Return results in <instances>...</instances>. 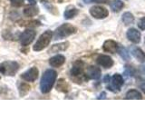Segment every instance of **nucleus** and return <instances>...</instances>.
Masks as SVG:
<instances>
[{
    "label": "nucleus",
    "mask_w": 145,
    "mask_h": 136,
    "mask_svg": "<svg viewBox=\"0 0 145 136\" xmlns=\"http://www.w3.org/2000/svg\"><path fill=\"white\" fill-rule=\"evenodd\" d=\"M57 73L54 69H47L41 78L40 82V91L43 94H48L54 87L56 82Z\"/></svg>",
    "instance_id": "1"
},
{
    "label": "nucleus",
    "mask_w": 145,
    "mask_h": 136,
    "mask_svg": "<svg viewBox=\"0 0 145 136\" xmlns=\"http://www.w3.org/2000/svg\"><path fill=\"white\" fill-rule=\"evenodd\" d=\"M77 32V28L71 24H63L60 26H58L56 31L53 33V39L54 40H61L65 38L72 35H74Z\"/></svg>",
    "instance_id": "2"
},
{
    "label": "nucleus",
    "mask_w": 145,
    "mask_h": 136,
    "mask_svg": "<svg viewBox=\"0 0 145 136\" xmlns=\"http://www.w3.org/2000/svg\"><path fill=\"white\" fill-rule=\"evenodd\" d=\"M53 39V32L51 30H46L40 35V37L37 39L35 44L33 46V50L35 52H40L42 50L46 48L51 40Z\"/></svg>",
    "instance_id": "3"
},
{
    "label": "nucleus",
    "mask_w": 145,
    "mask_h": 136,
    "mask_svg": "<svg viewBox=\"0 0 145 136\" xmlns=\"http://www.w3.org/2000/svg\"><path fill=\"white\" fill-rule=\"evenodd\" d=\"M19 70V63L16 61H4L0 63V74L5 76H14Z\"/></svg>",
    "instance_id": "4"
},
{
    "label": "nucleus",
    "mask_w": 145,
    "mask_h": 136,
    "mask_svg": "<svg viewBox=\"0 0 145 136\" xmlns=\"http://www.w3.org/2000/svg\"><path fill=\"white\" fill-rule=\"evenodd\" d=\"M36 35V32L34 29H25L19 36V42L22 46H28L33 42Z\"/></svg>",
    "instance_id": "5"
},
{
    "label": "nucleus",
    "mask_w": 145,
    "mask_h": 136,
    "mask_svg": "<svg viewBox=\"0 0 145 136\" xmlns=\"http://www.w3.org/2000/svg\"><path fill=\"white\" fill-rule=\"evenodd\" d=\"M123 83H124V81H123V78H122V76L119 74H115L112 77L111 84L107 86V89L110 90L111 92L117 93L121 90V86L123 85Z\"/></svg>",
    "instance_id": "6"
},
{
    "label": "nucleus",
    "mask_w": 145,
    "mask_h": 136,
    "mask_svg": "<svg viewBox=\"0 0 145 136\" xmlns=\"http://www.w3.org/2000/svg\"><path fill=\"white\" fill-rule=\"evenodd\" d=\"M91 16L96 19H104L109 16V11L105 7L101 6H94L92 7L89 10Z\"/></svg>",
    "instance_id": "7"
},
{
    "label": "nucleus",
    "mask_w": 145,
    "mask_h": 136,
    "mask_svg": "<svg viewBox=\"0 0 145 136\" xmlns=\"http://www.w3.org/2000/svg\"><path fill=\"white\" fill-rule=\"evenodd\" d=\"M84 63L83 61L77 60L74 63L71 70H70V75L74 79L75 78H80L82 75H84Z\"/></svg>",
    "instance_id": "8"
},
{
    "label": "nucleus",
    "mask_w": 145,
    "mask_h": 136,
    "mask_svg": "<svg viewBox=\"0 0 145 136\" xmlns=\"http://www.w3.org/2000/svg\"><path fill=\"white\" fill-rule=\"evenodd\" d=\"M38 75H39L38 68L35 67V66H33V67L29 68L26 72L23 73V74L21 75V78L25 82L33 83V82H35L36 79L38 78Z\"/></svg>",
    "instance_id": "9"
},
{
    "label": "nucleus",
    "mask_w": 145,
    "mask_h": 136,
    "mask_svg": "<svg viewBox=\"0 0 145 136\" xmlns=\"http://www.w3.org/2000/svg\"><path fill=\"white\" fill-rule=\"evenodd\" d=\"M101 75H102L101 69L95 65H90L87 68V70H86L85 76L89 79L98 80L101 78Z\"/></svg>",
    "instance_id": "10"
},
{
    "label": "nucleus",
    "mask_w": 145,
    "mask_h": 136,
    "mask_svg": "<svg viewBox=\"0 0 145 136\" xmlns=\"http://www.w3.org/2000/svg\"><path fill=\"white\" fill-rule=\"evenodd\" d=\"M96 62L100 66L104 68H111L114 63L112 57L106 54H100L96 59Z\"/></svg>",
    "instance_id": "11"
},
{
    "label": "nucleus",
    "mask_w": 145,
    "mask_h": 136,
    "mask_svg": "<svg viewBox=\"0 0 145 136\" xmlns=\"http://www.w3.org/2000/svg\"><path fill=\"white\" fill-rule=\"evenodd\" d=\"M127 38H128L131 42H133V44H139L140 42V32L138 31L136 28H130L126 33Z\"/></svg>",
    "instance_id": "12"
},
{
    "label": "nucleus",
    "mask_w": 145,
    "mask_h": 136,
    "mask_svg": "<svg viewBox=\"0 0 145 136\" xmlns=\"http://www.w3.org/2000/svg\"><path fill=\"white\" fill-rule=\"evenodd\" d=\"M118 48H119V45H118V44L113 40H106L103 45V51L106 53H111V54L117 53Z\"/></svg>",
    "instance_id": "13"
},
{
    "label": "nucleus",
    "mask_w": 145,
    "mask_h": 136,
    "mask_svg": "<svg viewBox=\"0 0 145 136\" xmlns=\"http://www.w3.org/2000/svg\"><path fill=\"white\" fill-rule=\"evenodd\" d=\"M130 52L137 61L140 63H145V53L140 47L133 45L130 47Z\"/></svg>",
    "instance_id": "14"
},
{
    "label": "nucleus",
    "mask_w": 145,
    "mask_h": 136,
    "mask_svg": "<svg viewBox=\"0 0 145 136\" xmlns=\"http://www.w3.org/2000/svg\"><path fill=\"white\" fill-rule=\"evenodd\" d=\"M65 63V56L63 54H56L49 59V65L52 67H60Z\"/></svg>",
    "instance_id": "15"
},
{
    "label": "nucleus",
    "mask_w": 145,
    "mask_h": 136,
    "mask_svg": "<svg viewBox=\"0 0 145 136\" xmlns=\"http://www.w3.org/2000/svg\"><path fill=\"white\" fill-rule=\"evenodd\" d=\"M69 42H63L60 44H56L52 45V47L49 49L48 53L49 54H53V53H59V52H63V51H65V50L69 47Z\"/></svg>",
    "instance_id": "16"
},
{
    "label": "nucleus",
    "mask_w": 145,
    "mask_h": 136,
    "mask_svg": "<svg viewBox=\"0 0 145 136\" xmlns=\"http://www.w3.org/2000/svg\"><path fill=\"white\" fill-rule=\"evenodd\" d=\"M79 13V10L78 8H76L74 6H68L65 10V13H63V16H65V19H72V18H74V16H76L78 15Z\"/></svg>",
    "instance_id": "17"
},
{
    "label": "nucleus",
    "mask_w": 145,
    "mask_h": 136,
    "mask_svg": "<svg viewBox=\"0 0 145 136\" xmlns=\"http://www.w3.org/2000/svg\"><path fill=\"white\" fill-rule=\"evenodd\" d=\"M23 13H24L25 16H26V17H33V16H35L38 15L39 9L37 7H35V5H30V6L25 7Z\"/></svg>",
    "instance_id": "18"
},
{
    "label": "nucleus",
    "mask_w": 145,
    "mask_h": 136,
    "mask_svg": "<svg viewBox=\"0 0 145 136\" xmlns=\"http://www.w3.org/2000/svg\"><path fill=\"white\" fill-rule=\"evenodd\" d=\"M56 88L57 91H59V92H62V93H68L69 92V89H70V86L69 84H68L67 82L65 80V79H59L57 84L56 85Z\"/></svg>",
    "instance_id": "19"
},
{
    "label": "nucleus",
    "mask_w": 145,
    "mask_h": 136,
    "mask_svg": "<svg viewBox=\"0 0 145 136\" xmlns=\"http://www.w3.org/2000/svg\"><path fill=\"white\" fill-rule=\"evenodd\" d=\"M125 99H127V100H142V95L139 91L133 89V90L128 91V92L126 93Z\"/></svg>",
    "instance_id": "20"
},
{
    "label": "nucleus",
    "mask_w": 145,
    "mask_h": 136,
    "mask_svg": "<svg viewBox=\"0 0 145 136\" xmlns=\"http://www.w3.org/2000/svg\"><path fill=\"white\" fill-rule=\"evenodd\" d=\"M111 9L113 12H120L124 7L123 2H121V0H112L110 3Z\"/></svg>",
    "instance_id": "21"
},
{
    "label": "nucleus",
    "mask_w": 145,
    "mask_h": 136,
    "mask_svg": "<svg viewBox=\"0 0 145 136\" xmlns=\"http://www.w3.org/2000/svg\"><path fill=\"white\" fill-rule=\"evenodd\" d=\"M30 85L29 84H27L26 83H21L19 84V86H18V93H19L20 94V96L21 97H24L25 96V95L29 93V91H30Z\"/></svg>",
    "instance_id": "22"
},
{
    "label": "nucleus",
    "mask_w": 145,
    "mask_h": 136,
    "mask_svg": "<svg viewBox=\"0 0 145 136\" xmlns=\"http://www.w3.org/2000/svg\"><path fill=\"white\" fill-rule=\"evenodd\" d=\"M121 20L123 22V24L125 26H129L131 24H133L134 22V16L130 12H125L123 15L121 16Z\"/></svg>",
    "instance_id": "23"
},
{
    "label": "nucleus",
    "mask_w": 145,
    "mask_h": 136,
    "mask_svg": "<svg viewBox=\"0 0 145 136\" xmlns=\"http://www.w3.org/2000/svg\"><path fill=\"white\" fill-rule=\"evenodd\" d=\"M25 1V0H10V4L14 7H20L24 5ZM26 1H28L30 5H35V0H26Z\"/></svg>",
    "instance_id": "24"
},
{
    "label": "nucleus",
    "mask_w": 145,
    "mask_h": 136,
    "mask_svg": "<svg viewBox=\"0 0 145 136\" xmlns=\"http://www.w3.org/2000/svg\"><path fill=\"white\" fill-rule=\"evenodd\" d=\"M117 53H119V54L121 56V57L123 59V60L127 61L130 59V53L128 52V50H127L125 47H122V46H119V48H118V51Z\"/></svg>",
    "instance_id": "25"
},
{
    "label": "nucleus",
    "mask_w": 145,
    "mask_h": 136,
    "mask_svg": "<svg viewBox=\"0 0 145 136\" xmlns=\"http://www.w3.org/2000/svg\"><path fill=\"white\" fill-rule=\"evenodd\" d=\"M137 84L139 86V88L145 94V79H143V78H139L137 80Z\"/></svg>",
    "instance_id": "26"
},
{
    "label": "nucleus",
    "mask_w": 145,
    "mask_h": 136,
    "mask_svg": "<svg viewBox=\"0 0 145 136\" xmlns=\"http://www.w3.org/2000/svg\"><path fill=\"white\" fill-rule=\"evenodd\" d=\"M134 74H135V70L133 68V66H130V65L125 66V75L129 76H133Z\"/></svg>",
    "instance_id": "27"
},
{
    "label": "nucleus",
    "mask_w": 145,
    "mask_h": 136,
    "mask_svg": "<svg viewBox=\"0 0 145 136\" xmlns=\"http://www.w3.org/2000/svg\"><path fill=\"white\" fill-rule=\"evenodd\" d=\"M138 27L140 30H145V17H142L138 22Z\"/></svg>",
    "instance_id": "28"
},
{
    "label": "nucleus",
    "mask_w": 145,
    "mask_h": 136,
    "mask_svg": "<svg viewBox=\"0 0 145 136\" xmlns=\"http://www.w3.org/2000/svg\"><path fill=\"white\" fill-rule=\"evenodd\" d=\"M109 0H92L91 3H96V4H107Z\"/></svg>",
    "instance_id": "29"
},
{
    "label": "nucleus",
    "mask_w": 145,
    "mask_h": 136,
    "mask_svg": "<svg viewBox=\"0 0 145 136\" xmlns=\"http://www.w3.org/2000/svg\"><path fill=\"white\" fill-rule=\"evenodd\" d=\"M110 79H111L110 75H107L104 76V78H103V82H104V83H109V82H110Z\"/></svg>",
    "instance_id": "30"
},
{
    "label": "nucleus",
    "mask_w": 145,
    "mask_h": 136,
    "mask_svg": "<svg viewBox=\"0 0 145 136\" xmlns=\"http://www.w3.org/2000/svg\"><path fill=\"white\" fill-rule=\"evenodd\" d=\"M106 98V93L105 92H103L101 94H100V96L98 97V99H105Z\"/></svg>",
    "instance_id": "31"
},
{
    "label": "nucleus",
    "mask_w": 145,
    "mask_h": 136,
    "mask_svg": "<svg viewBox=\"0 0 145 136\" xmlns=\"http://www.w3.org/2000/svg\"><path fill=\"white\" fill-rule=\"evenodd\" d=\"M84 1L86 4H89V3H91V1H92V0H84Z\"/></svg>",
    "instance_id": "32"
},
{
    "label": "nucleus",
    "mask_w": 145,
    "mask_h": 136,
    "mask_svg": "<svg viewBox=\"0 0 145 136\" xmlns=\"http://www.w3.org/2000/svg\"><path fill=\"white\" fill-rule=\"evenodd\" d=\"M143 71H144V73H145V65L143 66Z\"/></svg>",
    "instance_id": "33"
}]
</instances>
